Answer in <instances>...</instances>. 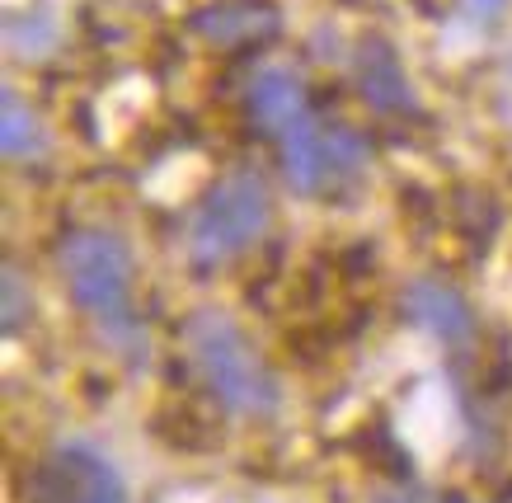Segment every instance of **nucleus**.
Listing matches in <instances>:
<instances>
[{
	"label": "nucleus",
	"instance_id": "obj_1",
	"mask_svg": "<svg viewBox=\"0 0 512 503\" xmlns=\"http://www.w3.org/2000/svg\"><path fill=\"white\" fill-rule=\"evenodd\" d=\"M62 278L71 287L85 320L104 334L118 353H146V334L137 330L132 315V283H137V259L127 250L123 236H113L104 226H80L62 240Z\"/></svg>",
	"mask_w": 512,
	"mask_h": 503
},
{
	"label": "nucleus",
	"instance_id": "obj_2",
	"mask_svg": "<svg viewBox=\"0 0 512 503\" xmlns=\"http://www.w3.org/2000/svg\"><path fill=\"white\" fill-rule=\"evenodd\" d=\"M184 344L198 381L226 414H235V419H268V414H278L282 405L278 377L268 372L264 353L249 344L245 330L235 325L231 315L198 311L184 325Z\"/></svg>",
	"mask_w": 512,
	"mask_h": 503
},
{
	"label": "nucleus",
	"instance_id": "obj_3",
	"mask_svg": "<svg viewBox=\"0 0 512 503\" xmlns=\"http://www.w3.org/2000/svg\"><path fill=\"white\" fill-rule=\"evenodd\" d=\"M268 226H273L268 184L254 170H235L226 179H217V189L193 207V221H188L184 236L188 259H193V268L212 273V268L254 250L268 236Z\"/></svg>",
	"mask_w": 512,
	"mask_h": 503
},
{
	"label": "nucleus",
	"instance_id": "obj_4",
	"mask_svg": "<svg viewBox=\"0 0 512 503\" xmlns=\"http://www.w3.org/2000/svg\"><path fill=\"white\" fill-rule=\"evenodd\" d=\"M278 146H282V174H287V184L296 193H306V198L348 184L353 174L367 170V156H372L353 127L334 123V118H320L315 109Z\"/></svg>",
	"mask_w": 512,
	"mask_h": 503
},
{
	"label": "nucleus",
	"instance_id": "obj_5",
	"mask_svg": "<svg viewBox=\"0 0 512 503\" xmlns=\"http://www.w3.org/2000/svg\"><path fill=\"white\" fill-rule=\"evenodd\" d=\"M33 503H132L123 471L94 442H57L29 480Z\"/></svg>",
	"mask_w": 512,
	"mask_h": 503
},
{
	"label": "nucleus",
	"instance_id": "obj_6",
	"mask_svg": "<svg viewBox=\"0 0 512 503\" xmlns=\"http://www.w3.org/2000/svg\"><path fill=\"white\" fill-rule=\"evenodd\" d=\"M404 315L447 348H466L475 339V311H470V301L451 283H442V278H414V283L404 287Z\"/></svg>",
	"mask_w": 512,
	"mask_h": 503
},
{
	"label": "nucleus",
	"instance_id": "obj_7",
	"mask_svg": "<svg viewBox=\"0 0 512 503\" xmlns=\"http://www.w3.org/2000/svg\"><path fill=\"white\" fill-rule=\"evenodd\" d=\"M249 123L268 132L273 142H282L306 113H311V95H306V80L296 76L292 66H264L254 71L249 80V95H245Z\"/></svg>",
	"mask_w": 512,
	"mask_h": 503
},
{
	"label": "nucleus",
	"instance_id": "obj_8",
	"mask_svg": "<svg viewBox=\"0 0 512 503\" xmlns=\"http://www.w3.org/2000/svg\"><path fill=\"white\" fill-rule=\"evenodd\" d=\"M353 71H357V90H362V99L376 113L414 109V85H409L400 57H395V48H390L386 38H362L353 57Z\"/></svg>",
	"mask_w": 512,
	"mask_h": 503
},
{
	"label": "nucleus",
	"instance_id": "obj_9",
	"mask_svg": "<svg viewBox=\"0 0 512 503\" xmlns=\"http://www.w3.org/2000/svg\"><path fill=\"white\" fill-rule=\"evenodd\" d=\"M193 29L217 48H249L278 33V10L264 0H217L193 15Z\"/></svg>",
	"mask_w": 512,
	"mask_h": 503
},
{
	"label": "nucleus",
	"instance_id": "obj_10",
	"mask_svg": "<svg viewBox=\"0 0 512 503\" xmlns=\"http://www.w3.org/2000/svg\"><path fill=\"white\" fill-rule=\"evenodd\" d=\"M0 151L10 165H29V160L47 156V127L43 118L15 95L5 90V113H0Z\"/></svg>",
	"mask_w": 512,
	"mask_h": 503
},
{
	"label": "nucleus",
	"instance_id": "obj_11",
	"mask_svg": "<svg viewBox=\"0 0 512 503\" xmlns=\"http://www.w3.org/2000/svg\"><path fill=\"white\" fill-rule=\"evenodd\" d=\"M33 315V287L19 264H5V334H19V325Z\"/></svg>",
	"mask_w": 512,
	"mask_h": 503
},
{
	"label": "nucleus",
	"instance_id": "obj_12",
	"mask_svg": "<svg viewBox=\"0 0 512 503\" xmlns=\"http://www.w3.org/2000/svg\"><path fill=\"white\" fill-rule=\"evenodd\" d=\"M503 10H508V0H461V15L470 29H494Z\"/></svg>",
	"mask_w": 512,
	"mask_h": 503
}]
</instances>
